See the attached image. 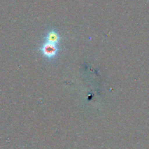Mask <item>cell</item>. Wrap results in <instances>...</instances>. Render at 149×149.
<instances>
[{
  "label": "cell",
  "instance_id": "cell-2",
  "mask_svg": "<svg viewBox=\"0 0 149 149\" xmlns=\"http://www.w3.org/2000/svg\"><path fill=\"white\" fill-rule=\"evenodd\" d=\"M47 42L50 44H53V45H57V44L60 41V36L55 31H52L49 32L47 35Z\"/></svg>",
  "mask_w": 149,
  "mask_h": 149
},
{
  "label": "cell",
  "instance_id": "cell-1",
  "mask_svg": "<svg viewBox=\"0 0 149 149\" xmlns=\"http://www.w3.org/2000/svg\"><path fill=\"white\" fill-rule=\"evenodd\" d=\"M41 51L45 57L48 58H52L57 55L58 48L55 45L46 42L41 47Z\"/></svg>",
  "mask_w": 149,
  "mask_h": 149
}]
</instances>
